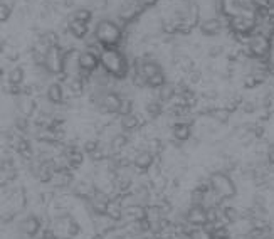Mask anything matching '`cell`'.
I'll return each instance as SVG.
<instances>
[{
  "label": "cell",
  "instance_id": "obj_29",
  "mask_svg": "<svg viewBox=\"0 0 274 239\" xmlns=\"http://www.w3.org/2000/svg\"><path fill=\"white\" fill-rule=\"evenodd\" d=\"M24 2H26V4H29V5H32V4H36L37 0H24Z\"/></svg>",
  "mask_w": 274,
  "mask_h": 239
},
{
  "label": "cell",
  "instance_id": "obj_21",
  "mask_svg": "<svg viewBox=\"0 0 274 239\" xmlns=\"http://www.w3.org/2000/svg\"><path fill=\"white\" fill-rule=\"evenodd\" d=\"M131 113H135L133 112V100L128 96H123V103H121V108H120V116H126Z\"/></svg>",
  "mask_w": 274,
  "mask_h": 239
},
{
  "label": "cell",
  "instance_id": "obj_15",
  "mask_svg": "<svg viewBox=\"0 0 274 239\" xmlns=\"http://www.w3.org/2000/svg\"><path fill=\"white\" fill-rule=\"evenodd\" d=\"M128 145H130V133H125V132H118L111 140H109V147H111L113 155L121 154Z\"/></svg>",
  "mask_w": 274,
  "mask_h": 239
},
{
  "label": "cell",
  "instance_id": "obj_27",
  "mask_svg": "<svg viewBox=\"0 0 274 239\" xmlns=\"http://www.w3.org/2000/svg\"><path fill=\"white\" fill-rule=\"evenodd\" d=\"M267 162H269V164H272L274 165V145H269V151H267Z\"/></svg>",
  "mask_w": 274,
  "mask_h": 239
},
{
  "label": "cell",
  "instance_id": "obj_4",
  "mask_svg": "<svg viewBox=\"0 0 274 239\" xmlns=\"http://www.w3.org/2000/svg\"><path fill=\"white\" fill-rule=\"evenodd\" d=\"M249 52L253 59L269 61V54L272 51V39L264 36V34L254 32L249 39Z\"/></svg>",
  "mask_w": 274,
  "mask_h": 239
},
{
  "label": "cell",
  "instance_id": "obj_23",
  "mask_svg": "<svg viewBox=\"0 0 274 239\" xmlns=\"http://www.w3.org/2000/svg\"><path fill=\"white\" fill-rule=\"evenodd\" d=\"M222 54H225V48L222 44H215L209 49V57H212V59H217V57H220Z\"/></svg>",
  "mask_w": 274,
  "mask_h": 239
},
{
  "label": "cell",
  "instance_id": "obj_26",
  "mask_svg": "<svg viewBox=\"0 0 274 239\" xmlns=\"http://www.w3.org/2000/svg\"><path fill=\"white\" fill-rule=\"evenodd\" d=\"M74 4H76V0H61V4H59V7L61 9H73L74 7Z\"/></svg>",
  "mask_w": 274,
  "mask_h": 239
},
{
  "label": "cell",
  "instance_id": "obj_28",
  "mask_svg": "<svg viewBox=\"0 0 274 239\" xmlns=\"http://www.w3.org/2000/svg\"><path fill=\"white\" fill-rule=\"evenodd\" d=\"M143 4H145V7L150 9V7H155V5L158 4V0H143Z\"/></svg>",
  "mask_w": 274,
  "mask_h": 239
},
{
  "label": "cell",
  "instance_id": "obj_11",
  "mask_svg": "<svg viewBox=\"0 0 274 239\" xmlns=\"http://www.w3.org/2000/svg\"><path fill=\"white\" fill-rule=\"evenodd\" d=\"M45 100L54 104V106H56V104L66 103V90H64L62 83H59V81L51 83L48 86V90H45Z\"/></svg>",
  "mask_w": 274,
  "mask_h": 239
},
{
  "label": "cell",
  "instance_id": "obj_8",
  "mask_svg": "<svg viewBox=\"0 0 274 239\" xmlns=\"http://www.w3.org/2000/svg\"><path fill=\"white\" fill-rule=\"evenodd\" d=\"M229 27V19H222V17H209V19H206L202 22V24L199 26L200 32L203 34V36H219L220 32L225 31V29Z\"/></svg>",
  "mask_w": 274,
  "mask_h": 239
},
{
  "label": "cell",
  "instance_id": "obj_12",
  "mask_svg": "<svg viewBox=\"0 0 274 239\" xmlns=\"http://www.w3.org/2000/svg\"><path fill=\"white\" fill-rule=\"evenodd\" d=\"M153 164H155V155L150 150H140L135 159H133V167L140 172L150 170Z\"/></svg>",
  "mask_w": 274,
  "mask_h": 239
},
{
  "label": "cell",
  "instance_id": "obj_7",
  "mask_svg": "<svg viewBox=\"0 0 274 239\" xmlns=\"http://www.w3.org/2000/svg\"><path fill=\"white\" fill-rule=\"evenodd\" d=\"M45 71L54 76H61L64 73V51L61 48H52L45 54Z\"/></svg>",
  "mask_w": 274,
  "mask_h": 239
},
{
  "label": "cell",
  "instance_id": "obj_25",
  "mask_svg": "<svg viewBox=\"0 0 274 239\" xmlns=\"http://www.w3.org/2000/svg\"><path fill=\"white\" fill-rule=\"evenodd\" d=\"M241 110H242L244 113H254L256 112V104L250 103V101H244L241 104Z\"/></svg>",
  "mask_w": 274,
  "mask_h": 239
},
{
  "label": "cell",
  "instance_id": "obj_17",
  "mask_svg": "<svg viewBox=\"0 0 274 239\" xmlns=\"http://www.w3.org/2000/svg\"><path fill=\"white\" fill-rule=\"evenodd\" d=\"M189 239H214V234L211 227L202 226V227H192L189 232Z\"/></svg>",
  "mask_w": 274,
  "mask_h": 239
},
{
  "label": "cell",
  "instance_id": "obj_13",
  "mask_svg": "<svg viewBox=\"0 0 274 239\" xmlns=\"http://www.w3.org/2000/svg\"><path fill=\"white\" fill-rule=\"evenodd\" d=\"M17 110H19L22 116L31 118V116L36 113V110H37V101L34 100V96L22 95V96L17 98Z\"/></svg>",
  "mask_w": 274,
  "mask_h": 239
},
{
  "label": "cell",
  "instance_id": "obj_18",
  "mask_svg": "<svg viewBox=\"0 0 274 239\" xmlns=\"http://www.w3.org/2000/svg\"><path fill=\"white\" fill-rule=\"evenodd\" d=\"M24 76H26L24 68H22V66H15V68L10 69L9 74H7V83H10V84H22V81H24Z\"/></svg>",
  "mask_w": 274,
  "mask_h": 239
},
{
  "label": "cell",
  "instance_id": "obj_24",
  "mask_svg": "<svg viewBox=\"0 0 274 239\" xmlns=\"http://www.w3.org/2000/svg\"><path fill=\"white\" fill-rule=\"evenodd\" d=\"M202 81V71H199V69H194V71H190L187 74V83L190 84H199Z\"/></svg>",
  "mask_w": 274,
  "mask_h": 239
},
{
  "label": "cell",
  "instance_id": "obj_19",
  "mask_svg": "<svg viewBox=\"0 0 274 239\" xmlns=\"http://www.w3.org/2000/svg\"><path fill=\"white\" fill-rule=\"evenodd\" d=\"M71 19L74 20H81V22H86V24H89L91 19H93V12L89 9H78V10H74V12L71 14Z\"/></svg>",
  "mask_w": 274,
  "mask_h": 239
},
{
  "label": "cell",
  "instance_id": "obj_3",
  "mask_svg": "<svg viewBox=\"0 0 274 239\" xmlns=\"http://www.w3.org/2000/svg\"><path fill=\"white\" fill-rule=\"evenodd\" d=\"M209 184H211V190L222 201L234 199L237 194L234 180H232V177L224 170L212 172L211 177H209Z\"/></svg>",
  "mask_w": 274,
  "mask_h": 239
},
{
  "label": "cell",
  "instance_id": "obj_9",
  "mask_svg": "<svg viewBox=\"0 0 274 239\" xmlns=\"http://www.w3.org/2000/svg\"><path fill=\"white\" fill-rule=\"evenodd\" d=\"M40 227H42V223H40V219L37 218V215H27V218H24L19 223V229L20 232L24 236L27 237H34V236H37L39 234V231H40Z\"/></svg>",
  "mask_w": 274,
  "mask_h": 239
},
{
  "label": "cell",
  "instance_id": "obj_22",
  "mask_svg": "<svg viewBox=\"0 0 274 239\" xmlns=\"http://www.w3.org/2000/svg\"><path fill=\"white\" fill-rule=\"evenodd\" d=\"M29 128H31V121L26 116H19V118L15 120V132H20V133H26L29 132Z\"/></svg>",
  "mask_w": 274,
  "mask_h": 239
},
{
  "label": "cell",
  "instance_id": "obj_2",
  "mask_svg": "<svg viewBox=\"0 0 274 239\" xmlns=\"http://www.w3.org/2000/svg\"><path fill=\"white\" fill-rule=\"evenodd\" d=\"M95 37L103 48H118L121 42H125V29L118 22L104 19L98 22L95 29Z\"/></svg>",
  "mask_w": 274,
  "mask_h": 239
},
{
  "label": "cell",
  "instance_id": "obj_5",
  "mask_svg": "<svg viewBox=\"0 0 274 239\" xmlns=\"http://www.w3.org/2000/svg\"><path fill=\"white\" fill-rule=\"evenodd\" d=\"M145 10H147V7H145L143 0H123L118 10V17H120L118 24L126 31V26H130L133 20H136Z\"/></svg>",
  "mask_w": 274,
  "mask_h": 239
},
{
  "label": "cell",
  "instance_id": "obj_30",
  "mask_svg": "<svg viewBox=\"0 0 274 239\" xmlns=\"http://www.w3.org/2000/svg\"><path fill=\"white\" fill-rule=\"evenodd\" d=\"M269 26H271V29H272V32H274V20L271 22V24H269Z\"/></svg>",
  "mask_w": 274,
  "mask_h": 239
},
{
  "label": "cell",
  "instance_id": "obj_16",
  "mask_svg": "<svg viewBox=\"0 0 274 239\" xmlns=\"http://www.w3.org/2000/svg\"><path fill=\"white\" fill-rule=\"evenodd\" d=\"M69 34L73 37L83 40L89 36V24L86 22H81V20H74V19H69Z\"/></svg>",
  "mask_w": 274,
  "mask_h": 239
},
{
  "label": "cell",
  "instance_id": "obj_20",
  "mask_svg": "<svg viewBox=\"0 0 274 239\" xmlns=\"http://www.w3.org/2000/svg\"><path fill=\"white\" fill-rule=\"evenodd\" d=\"M12 12H14V7L10 5L9 0H2V4H0V20L7 22L9 17L12 15Z\"/></svg>",
  "mask_w": 274,
  "mask_h": 239
},
{
  "label": "cell",
  "instance_id": "obj_6",
  "mask_svg": "<svg viewBox=\"0 0 274 239\" xmlns=\"http://www.w3.org/2000/svg\"><path fill=\"white\" fill-rule=\"evenodd\" d=\"M185 223L192 227L209 226V209L202 204H192L185 212Z\"/></svg>",
  "mask_w": 274,
  "mask_h": 239
},
{
  "label": "cell",
  "instance_id": "obj_10",
  "mask_svg": "<svg viewBox=\"0 0 274 239\" xmlns=\"http://www.w3.org/2000/svg\"><path fill=\"white\" fill-rule=\"evenodd\" d=\"M79 68H81V71L96 73L98 69L101 68L100 56H98V54H93V52H89V51H83V52L79 54Z\"/></svg>",
  "mask_w": 274,
  "mask_h": 239
},
{
  "label": "cell",
  "instance_id": "obj_14",
  "mask_svg": "<svg viewBox=\"0 0 274 239\" xmlns=\"http://www.w3.org/2000/svg\"><path fill=\"white\" fill-rule=\"evenodd\" d=\"M172 138H173V142H177V143L189 142V140H192V125L175 123L172 126Z\"/></svg>",
  "mask_w": 274,
  "mask_h": 239
},
{
  "label": "cell",
  "instance_id": "obj_1",
  "mask_svg": "<svg viewBox=\"0 0 274 239\" xmlns=\"http://www.w3.org/2000/svg\"><path fill=\"white\" fill-rule=\"evenodd\" d=\"M101 69H104L109 76H113L115 79L128 78V74L131 71V64L128 61V57L125 56L123 51H120L118 48H104L101 56Z\"/></svg>",
  "mask_w": 274,
  "mask_h": 239
}]
</instances>
